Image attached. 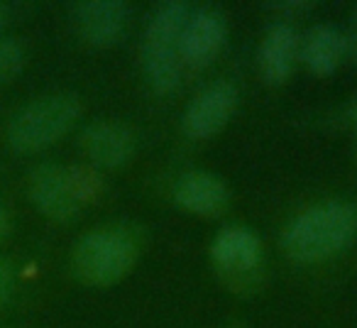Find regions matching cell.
I'll use <instances>...</instances> for the list:
<instances>
[{"instance_id":"6da1fadb","label":"cell","mask_w":357,"mask_h":328,"mask_svg":"<svg viewBox=\"0 0 357 328\" xmlns=\"http://www.w3.org/2000/svg\"><path fill=\"white\" fill-rule=\"evenodd\" d=\"M357 235V209L342 201L311 206L289 223L282 248L296 262H321L342 253Z\"/></svg>"},{"instance_id":"7a4b0ae2","label":"cell","mask_w":357,"mask_h":328,"mask_svg":"<svg viewBox=\"0 0 357 328\" xmlns=\"http://www.w3.org/2000/svg\"><path fill=\"white\" fill-rule=\"evenodd\" d=\"M103 191L100 177L89 167L42 164L30 177V199L42 216L52 221H71L86 204Z\"/></svg>"},{"instance_id":"3957f363","label":"cell","mask_w":357,"mask_h":328,"mask_svg":"<svg viewBox=\"0 0 357 328\" xmlns=\"http://www.w3.org/2000/svg\"><path fill=\"white\" fill-rule=\"evenodd\" d=\"M189 15L186 3H167L147 25L142 40V71L157 94H172L181 79V32Z\"/></svg>"},{"instance_id":"277c9868","label":"cell","mask_w":357,"mask_h":328,"mask_svg":"<svg viewBox=\"0 0 357 328\" xmlns=\"http://www.w3.org/2000/svg\"><path fill=\"white\" fill-rule=\"evenodd\" d=\"M79 115V96L69 91L42 96L15 113V118L8 125V144L20 154L40 152L64 137L74 128Z\"/></svg>"},{"instance_id":"5b68a950","label":"cell","mask_w":357,"mask_h":328,"mask_svg":"<svg viewBox=\"0 0 357 328\" xmlns=\"http://www.w3.org/2000/svg\"><path fill=\"white\" fill-rule=\"evenodd\" d=\"M137 262V243L123 228H96L76 243L71 255L74 274L89 287L120 282Z\"/></svg>"},{"instance_id":"8992f818","label":"cell","mask_w":357,"mask_h":328,"mask_svg":"<svg viewBox=\"0 0 357 328\" xmlns=\"http://www.w3.org/2000/svg\"><path fill=\"white\" fill-rule=\"evenodd\" d=\"M238 105V89L228 81L206 86L189 103L184 113V133L194 140H208L218 135L233 118Z\"/></svg>"},{"instance_id":"52a82bcc","label":"cell","mask_w":357,"mask_h":328,"mask_svg":"<svg viewBox=\"0 0 357 328\" xmlns=\"http://www.w3.org/2000/svg\"><path fill=\"white\" fill-rule=\"evenodd\" d=\"M213 262L225 279L238 284L248 274H252L262 262V243H259L257 233L245 225H228L223 228L213 240Z\"/></svg>"},{"instance_id":"ba28073f","label":"cell","mask_w":357,"mask_h":328,"mask_svg":"<svg viewBox=\"0 0 357 328\" xmlns=\"http://www.w3.org/2000/svg\"><path fill=\"white\" fill-rule=\"evenodd\" d=\"M228 37V22L220 13L201 10L189 15L181 32V64L204 69L220 54Z\"/></svg>"},{"instance_id":"9c48e42d","label":"cell","mask_w":357,"mask_h":328,"mask_svg":"<svg viewBox=\"0 0 357 328\" xmlns=\"http://www.w3.org/2000/svg\"><path fill=\"white\" fill-rule=\"evenodd\" d=\"M81 147L86 157L100 167V170H118L128 164L135 154V133L123 123L113 120H100L84 130L81 135Z\"/></svg>"},{"instance_id":"30bf717a","label":"cell","mask_w":357,"mask_h":328,"mask_svg":"<svg viewBox=\"0 0 357 328\" xmlns=\"http://www.w3.org/2000/svg\"><path fill=\"white\" fill-rule=\"evenodd\" d=\"M130 22V8L120 0H89L76 10V30L91 47H110L123 37Z\"/></svg>"},{"instance_id":"8fae6325","label":"cell","mask_w":357,"mask_h":328,"mask_svg":"<svg viewBox=\"0 0 357 328\" xmlns=\"http://www.w3.org/2000/svg\"><path fill=\"white\" fill-rule=\"evenodd\" d=\"M174 199L184 211L204 218L220 216L230 204V191L220 177L204 170L186 172L181 179L174 184Z\"/></svg>"},{"instance_id":"7c38bea8","label":"cell","mask_w":357,"mask_h":328,"mask_svg":"<svg viewBox=\"0 0 357 328\" xmlns=\"http://www.w3.org/2000/svg\"><path fill=\"white\" fill-rule=\"evenodd\" d=\"M298 59V35L289 25H272L259 45V74L267 84H284Z\"/></svg>"},{"instance_id":"4fadbf2b","label":"cell","mask_w":357,"mask_h":328,"mask_svg":"<svg viewBox=\"0 0 357 328\" xmlns=\"http://www.w3.org/2000/svg\"><path fill=\"white\" fill-rule=\"evenodd\" d=\"M298 57L316 76H331L345 57V37L333 25H316L298 40Z\"/></svg>"},{"instance_id":"5bb4252c","label":"cell","mask_w":357,"mask_h":328,"mask_svg":"<svg viewBox=\"0 0 357 328\" xmlns=\"http://www.w3.org/2000/svg\"><path fill=\"white\" fill-rule=\"evenodd\" d=\"M25 66V47L13 37H0V86L17 79Z\"/></svg>"},{"instance_id":"9a60e30c","label":"cell","mask_w":357,"mask_h":328,"mask_svg":"<svg viewBox=\"0 0 357 328\" xmlns=\"http://www.w3.org/2000/svg\"><path fill=\"white\" fill-rule=\"evenodd\" d=\"M13 287H15V269L8 260L0 258V306L10 299Z\"/></svg>"},{"instance_id":"2e32d148","label":"cell","mask_w":357,"mask_h":328,"mask_svg":"<svg viewBox=\"0 0 357 328\" xmlns=\"http://www.w3.org/2000/svg\"><path fill=\"white\" fill-rule=\"evenodd\" d=\"M8 230H10V216H8V211L0 206V240L6 238Z\"/></svg>"},{"instance_id":"e0dca14e","label":"cell","mask_w":357,"mask_h":328,"mask_svg":"<svg viewBox=\"0 0 357 328\" xmlns=\"http://www.w3.org/2000/svg\"><path fill=\"white\" fill-rule=\"evenodd\" d=\"M6 8H3V6H0V32H3V27H6Z\"/></svg>"},{"instance_id":"ac0fdd59","label":"cell","mask_w":357,"mask_h":328,"mask_svg":"<svg viewBox=\"0 0 357 328\" xmlns=\"http://www.w3.org/2000/svg\"><path fill=\"white\" fill-rule=\"evenodd\" d=\"M355 52H357V17H355Z\"/></svg>"},{"instance_id":"d6986e66","label":"cell","mask_w":357,"mask_h":328,"mask_svg":"<svg viewBox=\"0 0 357 328\" xmlns=\"http://www.w3.org/2000/svg\"><path fill=\"white\" fill-rule=\"evenodd\" d=\"M355 123H357V108H355Z\"/></svg>"}]
</instances>
